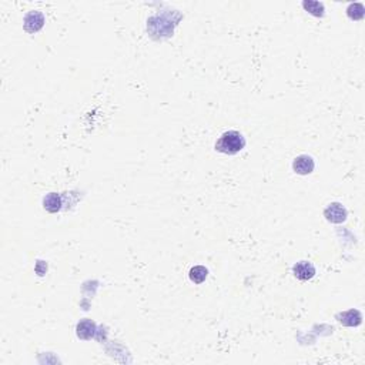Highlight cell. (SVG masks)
Here are the masks:
<instances>
[{
	"instance_id": "cell-1",
	"label": "cell",
	"mask_w": 365,
	"mask_h": 365,
	"mask_svg": "<svg viewBox=\"0 0 365 365\" xmlns=\"http://www.w3.org/2000/svg\"><path fill=\"white\" fill-rule=\"evenodd\" d=\"M244 147H246V139L243 137V134L235 130H230L221 134V137L216 143V150L228 156L240 153Z\"/></svg>"
},
{
	"instance_id": "cell-2",
	"label": "cell",
	"mask_w": 365,
	"mask_h": 365,
	"mask_svg": "<svg viewBox=\"0 0 365 365\" xmlns=\"http://www.w3.org/2000/svg\"><path fill=\"white\" fill-rule=\"evenodd\" d=\"M324 216H326V219L328 220L330 223L339 224V223H344L347 220V210L346 207H342L339 203H331V204L326 208Z\"/></svg>"
},
{
	"instance_id": "cell-3",
	"label": "cell",
	"mask_w": 365,
	"mask_h": 365,
	"mask_svg": "<svg viewBox=\"0 0 365 365\" xmlns=\"http://www.w3.org/2000/svg\"><path fill=\"white\" fill-rule=\"evenodd\" d=\"M314 167H315L314 160H312V157H310V156H307V154L298 156L297 159L294 160V163H292L294 171L297 174H301V176L311 174L312 171H314Z\"/></svg>"
},
{
	"instance_id": "cell-4",
	"label": "cell",
	"mask_w": 365,
	"mask_h": 365,
	"mask_svg": "<svg viewBox=\"0 0 365 365\" xmlns=\"http://www.w3.org/2000/svg\"><path fill=\"white\" fill-rule=\"evenodd\" d=\"M292 272L298 280L307 281V280H311L315 275V267L308 261H299L292 267Z\"/></svg>"
},
{
	"instance_id": "cell-5",
	"label": "cell",
	"mask_w": 365,
	"mask_h": 365,
	"mask_svg": "<svg viewBox=\"0 0 365 365\" xmlns=\"http://www.w3.org/2000/svg\"><path fill=\"white\" fill-rule=\"evenodd\" d=\"M43 25H45V16L40 12H30L25 17V30L29 33L39 32Z\"/></svg>"
},
{
	"instance_id": "cell-6",
	"label": "cell",
	"mask_w": 365,
	"mask_h": 365,
	"mask_svg": "<svg viewBox=\"0 0 365 365\" xmlns=\"http://www.w3.org/2000/svg\"><path fill=\"white\" fill-rule=\"evenodd\" d=\"M338 321L342 326L347 327H357L362 321V314L358 310H348L338 315Z\"/></svg>"
},
{
	"instance_id": "cell-7",
	"label": "cell",
	"mask_w": 365,
	"mask_h": 365,
	"mask_svg": "<svg viewBox=\"0 0 365 365\" xmlns=\"http://www.w3.org/2000/svg\"><path fill=\"white\" fill-rule=\"evenodd\" d=\"M96 331V324L92 319H83L77 324V337L81 339H90Z\"/></svg>"
},
{
	"instance_id": "cell-8",
	"label": "cell",
	"mask_w": 365,
	"mask_h": 365,
	"mask_svg": "<svg viewBox=\"0 0 365 365\" xmlns=\"http://www.w3.org/2000/svg\"><path fill=\"white\" fill-rule=\"evenodd\" d=\"M43 206L49 212H57L61 208V199H60L59 194L50 192L43 200Z\"/></svg>"
},
{
	"instance_id": "cell-9",
	"label": "cell",
	"mask_w": 365,
	"mask_h": 365,
	"mask_svg": "<svg viewBox=\"0 0 365 365\" xmlns=\"http://www.w3.org/2000/svg\"><path fill=\"white\" fill-rule=\"evenodd\" d=\"M207 275H208V270L204 266L192 267L188 272V277L194 284H201L207 278Z\"/></svg>"
},
{
	"instance_id": "cell-10",
	"label": "cell",
	"mask_w": 365,
	"mask_h": 365,
	"mask_svg": "<svg viewBox=\"0 0 365 365\" xmlns=\"http://www.w3.org/2000/svg\"><path fill=\"white\" fill-rule=\"evenodd\" d=\"M303 6L306 10H308L310 13L317 16V17H323L324 16V5L319 2H304Z\"/></svg>"
},
{
	"instance_id": "cell-11",
	"label": "cell",
	"mask_w": 365,
	"mask_h": 365,
	"mask_svg": "<svg viewBox=\"0 0 365 365\" xmlns=\"http://www.w3.org/2000/svg\"><path fill=\"white\" fill-rule=\"evenodd\" d=\"M348 16L354 20H359L364 17V6L361 3H354V5H350L348 10H347Z\"/></svg>"
}]
</instances>
